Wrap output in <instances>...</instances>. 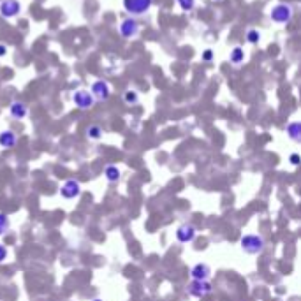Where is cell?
<instances>
[{"label": "cell", "mask_w": 301, "mask_h": 301, "mask_svg": "<svg viewBox=\"0 0 301 301\" xmlns=\"http://www.w3.org/2000/svg\"><path fill=\"white\" fill-rule=\"evenodd\" d=\"M289 160H291V164H293V166H298V164H300V155H298V153H293Z\"/></svg>", "instance_id": "cb8c5ba5"}, {"label": "cell", "mask_w": 301, "mask_h": 301, "mask_svg": "<svg viewBox=\"0 0 301 301\" xmlns=\"http://www.w3.org/2000/svg\"><path fill=\"white\" fill-rule=\"evenodd\" d=\"M120 33L125 39H132L139 33V23L134 18H127V20L121 21L120 25Z\"/></svg>", "instance_id": "ba28073f"}, {"label": "cell", "mask_w": 301, "mask_h": 301, "mask_svg": "<svg viewBox=\"0 0 301 301\" xmlns=\"http://www.w3.org/2000/svg\"><path fill=\"white\" fill-rule=\"evenodd\" d=\"M90 93H92L95 100H108L109 95H111V88H109V85L106 83V81L99 80V81H95V83L92 85Z\"/></svg>", "instance_id": "9c48e42d"}, {"label": "cell", "mask_w": 301, "mask_h": 301, "mask_svg": "<svg viewBox=\"0 0 301 301\" xmlns=\"http://www.w3.org/2000/svg\"><path fill=\"white\" fill-rule=\"evenodd\" d=\"M92 301H104V300H100V298H95V300H92Z\"/></svg>", "instance_id": "484cf974"}, {"label": "cell", "mask_w": 301, "mask_h": 301, "mask_svg": "<svg viewBox=\"0 0 301 301\" xmlns=\"http://www.w3.org/2000/svg\"><path fill=\"white\" fill-rule=\"evenodd\" d=\"M247 41L250 42V44H257V42L261 41V33H259V30H248L247 32Z\"/></svg>", "instance_id": "ffe728a7"}, {"label": "cell", "mask_w": 301, "mask_h": 301, "mask_svg": "<svg viewBox=\"0 0 301 301\" xmlns=\"http://www.w3.org/2000/svg\"><path fill=\"white\" fill-rule=\"evenodd\" d=\"M9 229H11V220L5 213H0V236L7 234Z\"/></svg>", "instance_id": "ac0fdd59"}, {"label": "cell", "mask_w": 301, "mask_h": 301, "mask_svg": "<svg viewBox=\"0 0 301 301\" xmlns=\"http://www.w3.org/2000/svg\"><path fill=\"white\" fill-rule=\"evenodd\" d=\"M201 59H203V62H211V60H213V51L205 50V51H203V57H201Z\"/></svg>", "instance_id": "7402d4cb"}, {"label": "cell", "mask_w": 301, "mask_h": 301, "mask_svg": "<svg viewBox=\"0 0 301 301\" xmlns=\"http://www.w3.org/2000/svg\"><path fill=\"white\" fill-rule=\"evenodd\" d=\"M87 138L92 139V141H99L102 138V127L100 125H90L87 129Z\"/></svg>", "instance_id": "e0dca14e"}, {"label": "cell", "mask_w": 301, "mask_h": 301, "mask_svg": "<svg viewBox=\"0 0 301 301\" xmlns=\"http://www.w3.org/2000/svg\"><path fill=\"white\" fill-rule=\"evenodd\" d=\"M123 100H125L127 104H130V106L138 104V102H139L138 92H134V90H127V92L123 93Z\"/></svg>", "instance_id": "d6986e66"}, {"label": "cell", "mask_w": 301, "mask_h": 301, "mask_svg": "<svg viewBox=\"0 0 301 301\" xmlns=\"http://www.w3.org/2000/svg\"><path fill=\"white\" fill-rule=\"evenodd\" d=\"M190 276L192 280H208L211 276V268L206 263H197L190 268Z\"/></svg>", "instance_id": "30bf717a"}, {"label": "cell", "mask_w": 301, "mask_h": 301, "mask_svg": "<svg viewBox=\"0 0 301 301\" xmlns=\"http://www.w3.org/2000/svg\"><path fill=\"white\" fill-rule=\"evenodd\" d=\"M7 255H9V250L4 247V245H0V263H4V261L7 259Z\"/></svg>", "instance_id": "603a6c76"}, {"label": "cell", "mask_w": 301, "mask_h": 301, "mask_svg": "<svg viewBox=\"0 0 301 301\" xmlns=\"http://www.w3.org/2000/svg\"><path fill=\"white\" fill-rule=\"evenodd\" d=\"M104 176L106 180L111 181V183H115V181H118L121 178V171L118 169L117 166H113V164H109V166L104 167Z\"/></svg>", "instance_id": "9a60e30c"}, {"label": "cell", "mask_w": 301, "mask_h": 301, "mask_svg": "<svg viewBox=\"0 0 301 301\" xmlns=\"http://www.w3.org/2000/svg\"><path fill=\"white\" fill-rule=\"evenodd\" d=\"M20 2L18 0H4L0 2V14L4 18H14L18 13H20Z\"/></svg>", "instance_id": "8fae6325"}, {"label": "cell", "mask_w": 301, "mask_h": 301, "mask_svg": "<svg viewBox=\"0 0 301 301\" xmlns=\"http://www.w3.org/2000/svg\"><path fill=\"white\" fill-rule=\"evenodd\" d=\"M285 132H287L289 139H293L294 143L301 141V123H300V121H293V123H289L287 129H285Z\"/></svg>", "instance_id": "5bb4252c"}, {"label": "cell", "mask_w": 301, "mask_h": 301, "mask_svg": "<svg viewBox=\"0 0 301 301\" xmlns=\"http://www.w3.org/2000/svg\"><path fill=\"white\" fill-rule=\"evenodd\" d=\"M72 100H74L76 108L80 109H88L95 104V99H93V95L88 90H78V92H74Z\"/></svg>", "instance_id": "8992f818"}, {"label": "cell", "mask_w": 301, "mask_h": 301, "mask_svg": "<svg viewBox=\"0 0 301 301\" xmlns=\"http://www.w3.org/2000/svg\"><path fill=\"white\" fill-rule=\"evenodd\" d=\"M81 194V183L74 178H69L65 183L60 187V196L63 199H76Z\"/></svg>", "instance_id": "277c9868"}, {"label": "cell", "mask_w": 301, "mask_h": 301, "mask_svg": "<svg viewBox=\"0 0 301 301\" xmlns=\"http://www.w3.org/2000/svg\"><path fill=\"white\" fill-rule=\"evenodd\" d=\"M9 113L14 120H23V118L29 115V108H27L25 102H21V100H14L11 108H9Z\"/></svg>", "instance_id": "7c38bea8"}, {"label": "cell", "mask_w": 301, "mask_h": 301, "mask_svg": "<svg viewBox=\"0 0 301 301\" xmlns=\"http://www.w3.org/2000/svg\"><path fill=\"white\" fill-rule=\"evenodd\" d=\"M229 60H231V63H234V65H240V63L245 62V51H243L240 46L233 48V50H231Z\"/></svg>", "instance_id": "2e32d148"}, {"label": "cell", "mask_w": 301, "mask_h": 301, "mask_svg": "<svg viewBox=\"0 0 301 301\" xmlns=\"http://www.w3.org/2000/svg\"><path fill=\"white\" fill-rule=\"evenodd\" d=\"M264 247H266V241H264V238L261 234L250 233V234L241 236V240H240V248L248 255L261 254V252L264 250Z\"/></svg>", "instance_id": "6da1fadb"}, {"label": "cell", "mask_w": 301, "mask_h": 301, "mask_svg": "<svg viewBox=\"0 0 301 301\" xmlns=\"http://www.w3.org/2000/svg\"><path fill=\"white\" fill-rule=\"evenodd\" d=\"M18 143V136L16 132L13 130H4V132H0V147L2 148H14Z\"/></svg>", "instance_id": "4fadbf2b"}, {"label": "cell", "mask_w": 301, "mask_h": 301, "mask_svg": "<svg viewBox=\"0 0 301 301\" xmlns=\"http://www.w3.org/2000/svg\"><path fill=\"white\" fill-rule=\"evenodd\" d=\"M5 53H7V46H5V44H0V57H4Z\"/></svg>", "instance_id": "d4e9b609"}, {"label": "cell", "mask_w": 301, "mask_h": 301, "mask_svg": "<svg viewBox=\"0 0 301 301\" xmlns=\"http://www.w3.org/2000/svg\"><path fill=\"white\" fill-rule=\"evenodd\" d=\"M294 14V9L293 5L289 4H276L275 7L271 9V13H270V18H271V21H275V23H289L291 21V18H293Z\"/></svg>", "instance_id": "7a4b0ae2"}, {"label": "cell", "mask_w": 301, "mask_h": 301, "mask_svg": "<svg viewBox=\"0 0 301 301\" xmlns=\"http://www.w3.org/2000/svg\"><path fill=\"white\" fill-rule=\"evenodd\" d=\"M197 236V231L192 224H181L178 229H176V240L180 243H192Z\"/></svg>", "instance_id": "52a82bcc"}, {"label": "cell", "mask_w": 301, "mask_h": 301, "mask_svg": "<svg viewBox=\"0 0 301 301\" xmlns=\"http://www.w3.org/2000/svg\"><path fill=\"white\" fill-rule=\"evenodd\" d=\"M153 0H123L127 13H130L132 16H141L151 7Z\"/></svg>", "instance_id": "3957f363"}, {"label": "cell", "mask_w": 301, "mask_h": 301, "mask_svg": "<svg viewBox=\"0 0 301 301\" xmlns=\"http://www.w3.org/2000/svg\"><path fill=\"white\" fill-rule=\"evenodd\" d=\"M211 291H213V287L208 280H192V284L188 285V294L194 298H205Z\"/></svg>", "instance_id": "5b68a950"}, {"label": "cell", "mask_w": 301, "mask_h": 301, "mask_svg": "<svg viewBox=\"0 0 301 301\" xmlns=\"http://www.w3.org/2000/svg\"><path fill=\"white\" fill-rule=\"evenodd\" d=\"M176 2L183 11H192L196 7V0H176Z\"/></svg>", "instance_id": "44dd1931"}]
</instances>
